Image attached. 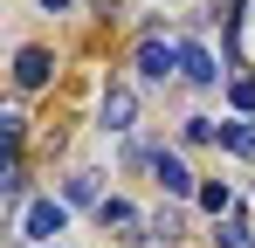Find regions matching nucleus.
<instances>
[{
	"instance_id": "obj_1",
	"label": "nucleus",
	"mask_w": 255,
	"mask_h": 248,
	"mask_svg": "<svg viewBox=\"0 0 255 248\" xmlns=\"http://www.w3.org/2000/svg\"><path fill=\"white\" fill-rule=\"evenodd\" d=\"M69 228V207L62 200H28L21 207V242H55Z\"/></svg>"
},
{
	"instance_id": "obj_2",
	"label": "nucleus",
	"mask_w": 255,
	"mask_h": 248,
	"mask_svg": "<svg viewBox=\"0 0 255 248\" xmlns=\"http://www.w3.org/2000/svg\"><path fill=\"white\" fill-rule=\"evenodd\" d=\"M138 69H145L152 83H166L172 69H179V48H172V41H159V35H145V41H138Z\"/></svg>"
},
{
	"instance_id": "obj_3",
	"label": "nucleus",
	"mask_w": 255,
	"mask_h": 248,
	"mask_svg": "<svg viewBox=\"0 0 255 248\" xmlns=\"http://www.w3.org/2000/svg\"><path fill=\"white\" fill-rule=\"evenodd\" d=\"M179 76L193 83V90H214V83H221V62H214L200 41H186V48H179Z\"/></svg>"
},
{
	"instance_id": "obj_4",
	"label": "nucleus",
	"mask_w": 255,
	"mask_h": 248,
	"mask_svg": "<svg viewBox=\"0 0 255 248\" xmlns=\"http://www.w3.org/2000/svg\"><path fill=\"white\" fill-rule=\"evenodd\" d=\"M48 69H55V62H48V48H21V55H14V83H21V90H42Z\"/></svg>"
},
{
	"instance_id": "obj_5",
	"label": "nucleus",
	"mask_w": 255,
	"mask_h": 248,
	"mask_svg": "<svg viewBox=\"0 0 255 248\" xmlns=\"http://www.w3.org/2000/svg\"><path fill=\"white\" fill-rule=\"evenodd\" d=\"M145 165H152V172H159V186H166L172 200H179V193H193V172H186V165L172 159V152H152V159H145Z\"/></svg>"
},
{
	"instance_id": "obj_6",
	"label": "nucleus",
	"mask_w": 255,
	"mask_h": 248,
	"mask_svg": "<svg viewBox=\"0 0 255 248\" xmlns=\"http://www.w3.org/2000/svg\"><path fill=\"white\" fill-rule=\"evenodd\" d=\"M131 118H138V97L131 90H104V131H131Z\"/></svg>"
},
{
	"instance_id": "obj_7",
	"label": "nucleus",
	"mask_w": 255,
	"mask_h": 248,
	"mask_svg": "<svg viewBox=\"0 0 255 248\" xmlns=\"http://www.w3.org/2000/svg\"><path fill=\"white\" fill-rule=\"evenodd\" d=\"M62 200H76V207H104V200H97V172H69V179H62Z\"/></svg>"
},
{
	"instance_id": "obj_8",
	"label": "nucleus",
	"mask_w": 255,
	"mask_h": 248,
	"mask_svg": "<svg viewBox=\"0 0 255 248\" xmlns=\"http://www.w3.org/2000/svg\"><path fill=\"white\" fill-rule=\"evenodd\" d=\"M214 242H221V248H255V228H249V221H242V214H228Z\"/></svg>"
},
{
	"instance_id": "obj_9",
	"label": "nucleus",
	"mask_w": 255,
	"mask_h": 248,
	"mask_svg": "<svg viewBox=\"0 0 255 248\" xmlns=\"http://www.w3.org/2000/svg\"><path fill=\"white\" fill-rule=\"evenodd\" d=\"M221 145L242 152V159H255V124H221Z\"/></svg>"
},
{
	"instance_id": "obj_10",
	"label": "nucleus",
	"mask_w": 255,
	"mask_h": 248,
	"mask_svg": "<svg viewBox=\"0 0 255 248\" xmlns=\"http://www.w3.org/2000/svg\"><path fill=\"white\" fill-rule=\"evenodd\" d=\"M0 193H7V200H21V193H28V172H21V159H7V172H0Z\"/></svg>"
},
{
	"instance_id": "obj_11",
	"label": "nucleus",
	"mask_w": 255,
	"mask_h": 248,
	"mask_svg": "<svg viewBox=\"0 0 255 248\" xmlns=\"http://www.w3.org/2000/svg\"><path fill=\"white\" fill-rule=\"evenodd\" d=\"M152 242H179V214H172V207L152 214Z\"/></svg>"
},
{
	"instance_id": "obj_12",
	"label": "nucleus",
	"mask_w": 255,
	"mask_h": 248,
	"mask_svg": "<svg viewBox=\"0 0 255 248\" xmlns=\"http://www.w3.org/2000/svg\"><path fill=\"white\" fill-rule=\"evenodd\" d=\"M186 138H193V145H207V138H221V124H214V118H186Z\"/></svg>"
},
{
	"instance_id": "obj_13",
	"label": "nucleus",
	"mask_w": 255,
	"mask_h": 248,
	"mask_svg": "<svg viewBox=\"0 0 255 248\" xmlns=\"http://www.w3.org/2000/svg\"><path fill=\"white\" fill-rule=\"evenodd\" d=\"M228 97H235V111H255V76H235V90H228Z\"/></svg>"
},
{
	"instance_id": "obj_14",
	"label": "nucleus",
	"mask_w": 255,
	"mask_h": 248,
	"mask_svg": "<svg viewBox=\"0 0 255 248\" xmlns=\"http://www.w3.org/2000/svg\"><path fill=\"white\" fill-rule=\"evenodd\" d=\"M200 207L207 214H228V186H200Z\"/></svg>"
},
{
	"instance_id": "obj_15",
	"label": "nucleus",
	"mask_w": 255,
	"mask_h": 248,
	"mask_svg": "<svg viewBox=\"0 0 255 248\" xmlns=\"http://www.w3.org/2000/svg\"><path fill=\"white\" fill-rule=\"evenodd\" d=\"M69 7H76V0H42V14H69Z\"/></svg>"
},
{
	"instance_id": "obj_16",
	"label": "nucleus",
	"mask_w": 255,
	"mask_h": 248,
	"mask_svg": "<svg viewBox=\"0 0 255 248\" xmlns=\"http://www.w3.org/2000/svg\"><path fill=\"white\" fill-rule=\"evenodd\" d=\"M42 248H48V242H42Z\"/></svg>"
}]
</instances>
